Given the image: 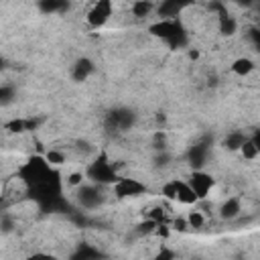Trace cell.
<instances>
[{
    "label": "cell",
    "mask_w": 260,
    "mask_h": 260,
    "mask_svg": "<svg viewBox=\"0 0 260 260\" xmlns=\"http://www.w3.org/2000/svg\"><path fill=\"white\" fill-rule=\"evenodd\" d=\"M191 4H193V0H162L158 6V16L160 18H177Z\"/></svg>",
    "instance_id": "obj_8"
},
{
    "label": "cell",
    "mask_w": 260,
    "mask_h": 260,
    "mask_svg": "<svg viewBox=\"0 0 260 260\" xmlns=\"http://www.w3.org/2000/svg\"><path fill=\"white\" fill-rule=\"evenodd\" d=\"M240 152L244 154V158H256L258 156V146L254 144V140L252 138H246L244 140V144H242V148H240Z\"/></svg>",
    "instance_id": "obj_19"
},
{
    "label": "cell",
    "mask_w": 260,
    "mask_h": 260,
    "mask_svg": "<svg viewBox=\"0 0 260 260\" xmlns=\"http://www.w3.org/2000/svg\"><path fill=\"white\" fill-rule=\"evenodd\" d=\"M150 10H152V2H150V0H136V2L132 4V14H134L136 18L148 16Z\"/></svg>",
    "instance_id": "obj_16"
},
{
    "label": "cell",
    "mask_w": 260,
    "mask_h": 260,
    "mask_svg": "<svg viewBox=\"0 0 260 260\" xmlns=\"http://www.w3.org/2000/svg\"><path fill=\"white\" fill-rule=\"evenodd\" d=\"M57 171L51 169V162L45 156H30L20 169H18V177L22 179V183L26 187H35L47 179H51Z\"/></svg>",
    "instance_id": "obj_2"
},
{
    "label": "cell",
    "mask_w": 260,
    "mask_h": 260,
    "mask_svg": "<svg viewBox=\"0 0 260 260\" xmlns=\"http://www.w3.org/2000/svg\"><path fill=\"white\" fill-rule=\"evenodd\" d=\"M136 122V114L128 108H118L108 114V126L114 130H128Z\"/></svg>",
    "instance_id": "obj_5"
},
{
    "label": "cell",
    "mask_w": 260,
    "mask_h": 260,
    "mask_svg": "<svg viewBox=\"0 0 260 260\" xmlns=\"http://www.w3.org/2000/svg\"><path fill=\"white\" fill-rule=\"evenodd\" d=\"M45 158H47L51 165H63V162H65V154L59 152V150H49V152L45 154Z\"/></svg>",
    "instance_id": "obj_21"
},
{
    "label": "cell",
    "mask_w": 260,
    "mask_h": 260,
    "mask_svg": "<svg viewBox=\"0 0 260 260\" xmlns=\"http://www.w3.org/2000/svg\"><path fill=\"white\" fill-rule=\"evenodd\" d=\"M154 234H158V236L167 238V236H169V228H167L165 223H158V225H156V232H154Z\"/></svg>",
    "instance_id": "obj_30"
},
{
    "label": "cell",
    "mask_w": 260,
    "mask_h": 260,
    "mask_svg": "<svg viewBox=\"0 0 260 260\" xmlns=\"http://www.w3.org/2000/svg\"><path fill=\"white\" fill-rule=\"evenodd\" d=\"M156 225H158V221H154L152 217H148L146 221H142V223H138V234L140 236H144V234H154L156 232Z\"/></svg>",
    "instance_id": "obj_20"
},
{
    "label": "cell",
    "mask_w": 260,
    "mask_h": 260,
    "mask_svg": "<svg viewBox=\"0 0 260 260\" xmlns=\"http://www.w3.org/2000/svg\"><path fill=\"white\" fill-rule=\"evenodd\" d=\"M148 217H152L154 221L162 223V221H165V209H160V207H154L152 211H148Z\"/></svg>",
    "instance_id": "obj_27"
},
{
    "label": "cell",
    "mask_w": 260,
    "mask_h": 260,
    "mask_svg": "<svg viewBox=\"0 0 260 260\" xmlns=\"http://www.w3.org/2000/svg\"><path fill=\"white\" fill-rule=\"evenodd\" d=\"M39 8L45 14L53 12H65L69 8V0H39Z\"/></svg>",
    "instance_id": "obj_14"
},
{
    "label": "cell",
    "mask_w": 260,
    "mask_h": 260,
    "mask_svg": "<svg viewBox=\"0 0 260 260\" xmlns=\"http://www.w3.org/2000/svg\"><path fill=\"white\" fill-rule=\"evenodd\" d=\"M250 37H252L254 45H256V47H258V51H260V30H252V32H250Z\"/></svg>",
    "instance_id": "obj_32"
},
{
    "label": "cell",
    "mask_w": 260,
    "mask_h": 260,
    "mask_svg": "<svg viewBox=\"0 0 260 260\" xmlns=\"http://www.w3.org/2000/svg\"><path fill=\"white\" fill-rule=\"evenodd\" d=\"M238 213H240V201H238V199H228V201L221 205V209H219V215H221L223 219H234Z\"/></svg>",
    "instance_id": "obj_15"
},
{
    "label": "cell",
    "mask_w": 260,
    "mask_h": 260,
    "mask_svg": "<svg viewBox=\"0 0 260 260\" xmlns=\"http://www.w3.org/2000/svg\"><path fill=\"white\" fill-rule=\"evenodd\" d=\"M110 16H112V0H98L87 12V22L91 28H100L110 20Z\"/></svg>",
    "instance_id": "obj_4"
},
{
    "label": "cell",
    "mask_w": 260,
    "mask_h": 260,
    "mask_svg": "<svg viewBox=\"0 0 260 260\" xmlns=\"http://www.w3.org/2000/svg\"><path fill=\"white\" fill-rule=\"evenodd\" d=\"M189 185L193 187V191H195V195H197L199 199H205L207 193H209L211 187H213V177L207 175V173H203V171H199V169H195V171L191 173V177H189Z\"/></svg>",
    "instance_id": "obj_7"
},
{
    "label": "cell",
    "mask_w": 260,
    "mask_h": 260,
    "mask_svg": "<svg viewBox=\"0 0 260 260\" xmlns=\"http://www.w3.org/2000/svg\"><path fill=\"white\" fill-rule=\"evenodd\" d=\"M187 221H189V228H195V230H197V228H201V225H203V221H205V219H203L201 211H191V213H189V217H187Z\"/></svg>",
    "instance_id": "obj_22"
},
{
    "label": "cell",
    "mask_w": 260,
    "mask_h": 260,
    "mask_svg": "<svg viewBox=\"0 0 260 260\" xmlns=\"http://www.w3.org/2000/svg\"><path fill=\"white\" fill-rule=\"evenodd\" d=\"M87 177H89L93 183H98V185H116L118 179H120V177L116 175L114 167L108 162L106 154H100V156L89 165Z\"/></svg>",
    "instance_id": "obj_3"
},
{
    "label": "cell",
    "mask_w": 260,
    "mask_h": 260,
    "mask_svg": "<svg viewBox=\"0 0 260 260\" xmlns=\"http://www.w3.org/2000/svg\"><path fill=\"white\" fill-rule=\"evenodd\" d=\"M252 140H254V144H256V146H258V150H260V130H258V132L252 136Z\"/></svg>",
    "instance_id": "obj_36"
},
{
    "label": "cell",
    "mask_w": 260,
    "mask_h": 260,
    "mask_svg": "<svg viewBox=\"0 0 260 260\" xmlns=\"http://www.w3.org/2000/svg\"><path fill=\"white\" fill-rule=\"evenodd\" d=\"M6 130H10V132H24V130H28L26 128V122L24 120H12V122H6Z\"/></svg>",
    "instance_id": "obj_23"
},
{
    "label": "cell",
    "mask_w": 260,
    "mask_h": 260,
    "mask_svg": "<svg viewBox=\"0 0 260 260\" xmlns=\"http://www.w3.org/2000/svg\"><path fill=\"white\" fill-rule=\"evenodd\" d=\"M175 187H177V201H181L185 205H191V203L199 201V197L195 195V191H193V187L189 183L175 179Z\"/></svg>",
    "instance_id": "obj_12"
},
{
    "label": "cell",
    "mask_w": 260,
    "mask_h": 260,
    "mask_svg": "<svg viewBox=\"0 0 260 260\" xmlns=\"http://www.w3.org/2000/svg\"><path fill=\"white\" fill-rule=\"evenodd\" d=\"M77 199H79V203L83 205V207H98L100 203H102V193L98 191V187H93V185H83V187H79V191H77Z\"/></svg>",
    "instance_id": "obj_10"
},
{
    "label": "cell",
    "mask_w": 260,
    "mask_h": 260,
    "mask_svg": "<svg viewBox=\"0 0 260 260\" xmlns=\"http://www.w3.org/2000/svg\"><path fill=\"white\" fill-rule=\"evenodd\" d=\"M189 57H191V59H197V57H199V53H197V51H191V53H189Z\"/></svg>",
    "instance_id": "obj_37"
},
{
    "label": "cell",
    "mask_w": 260,
    "mask_h": 260,
    "mask_svg": "<svg viewBox=\"0 0 260 260\" xmlns=\"http://www.w3.org/2000/svg\"><path fill=\"white\" fill-rule=\"evenodd\" d=\"M211 8L213 10H217V14H219V32L221 35H225V37H232L234 32H236V20H234V16H230L228 14V10L223 8V4L221 2H213L211 4Z\"/></svg>",
    "instance_id": "obj_9"
},
{
    "label": "cell",
    "mask_w": 260,
    "mask_h": 260,
    "mask_svg": "<svg viewBox=\"0 0 260 260\" xmlns=\"http://www.w3.org/2000/svg\"><path fill=\"white\" fill-rule=\"evenodd\" d=\"M167 160H169L167 154H158V156H156V165H167Z\"/></svg>",
    "instance_id": "obj_34"
},
{
    "label": "cell",
    "mask_w": 260,
    "mask_h": 260,
    "mask_svg": "<svg viewBox=\"0 0 260 260\" xmlns=\"http://www.w3.org/2000/svg\"><path fill=\"white\" fill-rule=\"evenodd\" d=\"M12 95H14V89H12L10 85H2V87H0V102H2L4 106L12 100Z\"/></svg>",
    "instance_id": "obj_24"
},
{
    "label": "cell",
    "mask_w": 260,
    "mask_h": 260,
    "mask_svg": "<svg viewBox=\"0 0 260 260\" xmlns=\"http://www.w3.org/2000/svg\"><path fill=\"white\" fill-rule=\"evenodd\" d=\"M148 189L146 185H142L136 179H118V183L114 185V193L118 199H126V197H138L144 195Z\"/></svg>",
    "instance_id": "obj_6"
},
{
    "label": "cell",
    "mask_w": 260,
    "mask_h": 260,
    "mask_svg": "<svg viewBox=\"0 0 260 260\" xmlns=\"http://www.w3.org/2000/svg\"><path fill=\"white\" fill-rule=\"evenodd\" d=\"M98 256H100V252L98 250H91V248H83V250H79L75 254V258H81V260H85V258H98Z\"/></svg>",
    "instance_id": "obj_26"
},
{
    "label": "cell",
    "mask_w": 260,
    "mask_h": 260,
    "mask_svg": "<svg viewBox=\"0 0 260 260\" xmlns=\"http://www.w3.org/2000/svg\"><path fill=\"white\" fill-rule=\"evenodd\" d=\"M162 195H165L167 199L177 201V187H175V181H171V183H167V185L162 187Z\"/></svg>",
    "instance_id": "obj_25"
},
{
    "label": "cell",
    "mask_w": 260,
    "mask_h": 260,
    "mask_svg": "<svg viewBox=\"0 0 260 260\" xmlns=\"http://www.w3.org/2000/svg\"><path fill=\"white\" fill-rule=\"evenodd\" d=\"M244 134L242 132H232V134H228L225 136V140H223V146L225 148H230V150H240L242 148V144H244Z\"/></svg>",
    "instance_id": "obj_18"
},
{
    "label": "cell",
    "mask_w": 260,
    "mask_h": 260,
    "mask_svg": "<svg viewBox=\"0 0 260 260\" xmlns=\"http://www.w3.org/2000/svg\"><path fill=\"white\" fill-rule=\"evenodd\" d=\"M148 32L156 39H162L173 51L187 45V32L177 18H160L158 22H152L148 26Z\"/></svg>",
    "instance_id": "obj_1"
},
{
    "label": "cell",
    "mask_w": 260,
    "mask_h": 260,
    "mask_svg": "<svg viewBox=\"0 0 260 260\" xmlns=\"http://www.w3.org/2000/svg\"><path fill=\"white\" fill-rule=\"evenodd\" d=\"M69 183H71V185H79V183H81V175H79V173L71 175V177H69Z\"/></svg>",
    "instance_id": "obj_33"
},
{
    "label": "cell",
    "mask_w": 260,
    "mask_h": 260,
    "mask_svg": "<svg viewBox=\"0 0 260 260\" xmlns=\"http://www.w3.org/2000/svg\"><path fill=\"white\" fill-rule=\"evenodd\" d=\"M173 228H175V230H179V232H187L189 221H185V219H175V221H173Z\"/></svg>",
    "instance_id": "obj_29"
},
{
    "label": "cell",
    "mask_w": 260,
    "mask_h": 260,
    "mask_svg": "<svg viewBox=\"0 0 260 260\" xmlns=\"http://www.w3.org/2000/svg\"><path fill=\"white\" fill-rule=\"evenodd\" d=\"M252 69H254V63L250 59H246V57H240V59H236L232 63V71L238 73V75H248Z\"/></svg>",
    "instance_id": "obj_17"
},
{
    "label": "cell",
    "mask_w": 260,
    "mask_h": 260,
    "mask_svg": "<svg viewBox=\"0 0 260 260\" xmlns=\"http://www.w3.org/2000/svg\"><path fill=\"white\" fill-rule=\"evenodd\" d=\"M207 150H209V138L197 142L191 150H189V162L193 169H201L205 165V156H207Z\"/></svg>",
    "instance_id": "obj_11"
},
{
    "label": "cell",
    "mask_w": 260,
    "mask_h": 260,
    "mask_svg": "<svg viewBox=\"0 0 260 260\" xmlns=\"http://www.w3.org/2000/svg\"><path fill=\"white\" fill-rule=\"evenodd\" d=\"M93 69H95V67H93V63H91L89 59H79V61H75L71 75H73L75 81H85V79L93 73Z\"/></svg>",
    "instance_id": "obj_13"
},
{
    "label": "cell",
    "mask_w": 260,
    "mask_h": 260,
    "mask_svg": "<svg viewBox=\"0 0 260 260\" xmlns=\"http://www.w3.org/2000/svg\"><path fill=\"white\" fill-rule=\"evenodd\" d=\"M236 4H240V6H252L254 4V0H234Z\"/></svg>",
    "instance_id": "obj_35"
},
{
    "label": "cell",
    "mask_w": 260,
    "mask_h": 260,
    "mask_svg": "<svg viewBox=\"0 0 260 260\" xmlns=\"http://www.w3.org/2000/svg\"><path fill=\"white\" fill-rule=\"evenodd\" d=\"M154 148L156 150H162L165 148V134L162 132H156L154 134Z\"/></svg>",
    "instance_id": "obj_28"
},
{
    "label": "cell",
    "mask_w": 260,
    "mask_h": 260,
    "mask_svg": "<svg viewBox=\"0 0 260 260\" xmlns=\"http://www.w3.org/2000/svg\"><path fill=\"white\" fill-rule=\"evenodd\" d=\"M156 258H158V260H171V258H175V254H173V252H169V250H160Z\"/></svg>",
    "instance_id": "obj_31"
}]
</instances>
